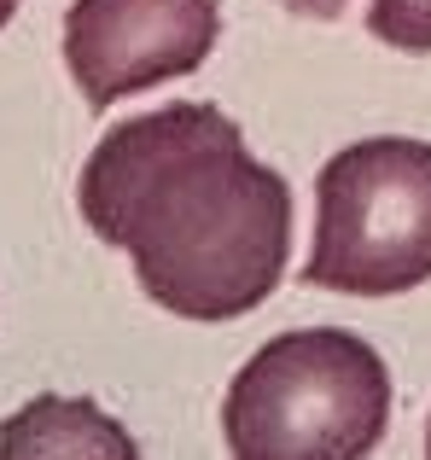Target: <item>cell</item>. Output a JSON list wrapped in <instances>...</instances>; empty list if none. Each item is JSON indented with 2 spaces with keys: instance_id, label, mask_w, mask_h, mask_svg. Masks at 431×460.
Masks as SVG:
<instances>
[{
  "instance_id": "obj_6",
  "label": "cell",
  "mask_w": 431,
  "mask_h": 460,
  "mask_svg": "<svg viewBox=\"0 0 431 460\" xmlns=\"http://www.w3.org/2000/svg\"><path fill=\"white\" fill-rule=\"evenodd\" d=\"M367 30L397 53H431V0H374Z\"/></svg>"
},
{
  "instance_id": "obj_4",
  "label": "cell",
  "mask_w": 431,
  "mask_h": 460,
  "mask_svg": "<svg viewBox=\"0 0 431 460\" xmlns=\"http://www.w3.org/2000/svg\"><path fill=\"white\" fill-rule=\"evenodd\" d=\"M222 35V0H70L65 70L93 111L193 76Z\"/></svg>"
},
{
  "instance_id": "obj_3",
  "label": "cell",
  "mask_w": 431,
  "mask_h": 460,
  "mask_svg": "<svg viewBox=\"0 0 431 460\" xmlns=\"http://www.w3.org/2000/svg\"><path fill=\"white\" fill-rule=\"evenodd\" d=\"M431 280V146L409 135L356 140L315 175V239L303 286L397 297Z\"/></svg>"
},
{
  "instance_id": "obj_7",
  "label": "cell",
  "mask_w": 431,
  "mask_h": 460,
  "mask_svg": "<svg viewBox=\"0 0 431 460\" xmlns=\"http://www.w3.org/2000/svg\"><path fill=\"white\" fill-rule=\"evenodd\" d=\"M12 12H18V0H0V30L12 23Z\"/></svg>"
},
{
  "instance_id": "obj_5",
  "label": "cell",
  "mask_w": 431,
  "mask_h": 460,
  "mask_svg": "<svg viewBox=\"0 0 431 460\" xmlns=\"http://www.w3.org/2000/svg\"><path fill=\"white\" fill-rule=\"evenodd\" d=\"M53 455H88V460H135V438L88 396H35L30 408L0 426V460H53Z\"/></svg>"
},
{
  "instance_id": "obj_8",
  "label": "cell",
  "mask_w": 431,
  "mask_h": 460,
  "mask_svg": "<svg viewBox=\"0 0 431 460\" xmlns=\"http://www.w3.org/2000/svg\"><path fill=\"white\" fill-rule=\"evenodd\" d=\"M426 455H431V426H426Z\"/></svg>"
},
{
  "instance_id": "obj_2",
  "label": "cell",
  "mask_w": 431,
  "mask_h": 460,
  "mask_svg": "<svg viewBox=\"0 0 431 460\" xmlns=\"http://www.w3.org/2000/svg\"><path fill=\"white\" fill-rule=\"evenodd\" d=\"M385 426V356L344 326L268 338L222 396V438L239 460H362Z\"/></svg>"
},
{
  "instance_id": "obj_1",
  "label": "cell",
  "mask_w": 431,
  "mask_h": 460,
  "mask_svg": "<svg viewBox=\"0 0 431 460\" xmlns=\"http://www.w3.org/2000/svg\"><path fill=\"white\" fill-rule=\"evenodd\" d=\"M76 204L135 257L140 292L181 321H239L286 280L292 187L216 105L181 100L117 123L82 164Z\"/></svg>"
}]
</instances>
